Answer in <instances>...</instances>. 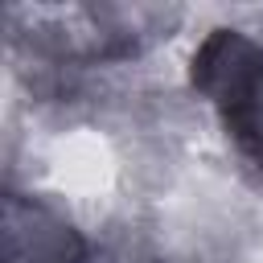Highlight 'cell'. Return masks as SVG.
I'll return each mask as SVG.
<instances>
[{
	"mask_svg": "<svg viewBox=\"0 0 263 263\" xmlns=\"http://www.w3.org/2000/svg\"><path fill=\"white\" fill-rule=\"evenodd\" d=\"M4 263H86V238L41 197H4Z\"/></svg>",
	"mask_w": 263,
	"mask_h": 263,
	"instance_id": "obj_2",
	"label": "cell"
},
{
	"mask_svg": "<svg viewBox=\"0 0 263 263\" xmlns=\"http://www.w3.org/2000/svg\"><path fill=\"white\" fill-rule=\"evenodd\" d=\"M189 82L218 111L234 148L263 168V41L242 29H210L193 49Z\"/></svg>",
	"mask_w": 263,
	"mask_h": 263,
	"instance_id": "obj_1",
	"label": "cell"
}]
</instances>
